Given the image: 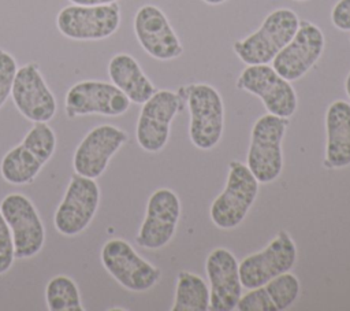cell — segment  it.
<instances>
[{"instance_id":"30","label":"cell","mask_w":350,"mask_h":311,"mask_svg":"<svg viewBox=\"0 0 350 311\" xmlns=\"http://www.w3.org/2000/svg\"><path fill=\"white\" fill-rule=\"evenodd\" d=\"M204 3H206V4H211V5H217V4H221V3H224L226 0H202Z\"/></svg>"},{"instance_id":"6","label":"cell","mask_w":350,"mask_h":311,"mask_svg":"<svg viewBox=\"0 0 350 311\" xmlns=\"http://www.w3.org/2000/svg\"><path fill=\"white\" fill-rule=\"evenodd\" d=\"M59 32L77 41H98L112 36L120 26L118 3L101 5H66L56 16Z\"/></svg>"},{"instance_id":"4","label":"cell","mask_w":350,"mask_h":311,"mask_svg":"<svg viewBox=\"0 0 350 311\" xmlns=\"http://www.w3.org/2000/svg\"><path fill=\"white\" fill-rule=\"evenodd\" d=\"M258 193V181L241 162H231L223 192L211 206V219L219 229L237 227L249 212Z\"/></svg>"},{"instance_id":"5","label":"cell","mask_w":350,"mask_h":311,"mask_svg":"<svg viewBox=\"0 0 350 311\" xmlns=\"http://www.w3.org/2000/svg\"><path fill=\"white\" fill-rule=\"evenodd\" d=\"M190 112L189 136L194 147L209 151L217 145L224 129V104L220 93L208 84L186 88Z\"/></svg>"},{"instance_id":"1","label":"cell","mask_w":350,"mask_h":311,"mask_svg":"<svg viewBox=\"0 0 350 311\" xmlns=\"http://www.w3.org/2000/svg\"><path fill=\"white\" fill-rule=\"evenodd\" d=\"M56 149V136L46 122H37L0 162V175L11 185L30 184Z\"/></svg>"},{"instance_id":"15","label":"cell","mask_w":350,"mask_h":311,"mask_svg":"<svg viewBox=\"0 0 350 311\" xmlns=\"http://www.w3.org/2000/svg\"><path fill=\"white\" fill-rule=\"evenodd\" d=\"M180 216V201L176 193L167 188L154 190L146 204L144 222L137 234V244L145 249H161L175 234Z\"/></svg>"},{"instance_id":"19","label":"cell","mask_w":350,"mask_h":311,"mask_svg":"<svg viewBox=\"0 0 350 311\" xmlns=\"http://www.w3.org/2000/svg\"><path fill=\"white\" fill-rule=\"evenodd\" d=\"M238 262L226 248L213 249L205 262V271L211 284L209 308L213 311H232L242 296Z\"/></svg>"},{"instance_id":"10","label":"cell","mask_w":350,"mask_h":311,"mask_svg":"<svg viewBox=\"0 0 350 311\" xmlns=\"http://www.w3.org/2000/svg\"><path fill=\"white\" fill-rule=\"evenodd\" d=\"M295 260V242L286 230H280L264 249L241 260L238 264L241 284L246 289L261 286L269 279L290 271Z\"/></svg>"},{"instance_id":"18","label":"cell","mask_w":350,"mask_h":311,"mask_svg":"<svg viewBox=\"0 0 350 311\" xmlns=\"http://www.w3.org/2000/svg\"><path fill=\"white\" fill-rule=\"evenodd\" d=\"M133 26L139 45L152 58L171 60L182 55L183 47L159 7L145 4L138 8Z\"/></svg>"},{"instance_id":"24","label":"cell","mask_w":350,"mask_h":311,"mask_svg":"<svg viewBox=\"0 0 350 311\" xmlns=\"http://www.w3.org/2000/svg\"><path fill=\"white\" fill-rule=\"evenodd\" d=\"M45 301L49 311H83L77 284L67 275L51 278L45 286Z\"/></svg>"},{"instance_id":"7","label":"cell","mask_w":350,"mask_h":311,"mask_svg":"<svg viewBox=\"0 0 350 311\" xmlns=\"http://www.w3.org/2000/svg\"><path fill=\"white\" fill-rule=\"evenodd\" d=\"M100 259L109 275L131 292L149 290L161 277V271L141 258L123 238L108 240L101 248Z\"/></svg>"},{"instance_id":"17","label":"cell","mask_w":350,"mask_h":311,"mask_svg":"<svg viewBox=\"0 0 350 311\" xmlns=\"http://www.w3.org/2000/svg\"><path fill=\"white\" fill-rule=\"evenodd\" d=\"M127 141V133L113 125H100L93 127L78 144L72 167L77 174L97 178L105 169L111 158Z\"/></svg>"},{"instance_id":"13","label":"cell","mask_w":350,"mask_h":311,"mask_svg":"<svg viewBox=\"0 0 350 311\" xmlns=\"http://www.w3.org/2000/svg\"><path fill=\"white\" fill-rule=\"evenodd\" d=\"M180 108L179 95L161 89L156 90L142 103L137 121L135 137L138 145L146 152L161 151L170 137L171 122Z\"/></svg>"},{"instance_id":"16","label":"cell","mask_w":350,"mask_h":311,"mask_svg":"<svg viewBox=\"0 0 350 311\" xmlns=\"http://www.w3.org/2000/svg\"><path fill=\"white\" fill-rule=\"evenodd\" d=\"M323 51L324 34L321 29L308 21H299L294 37L273 58L272 67L287 81H297L316 64Z\"/></svg>"},{"instance_id":"8","label":"cell","mask_w":350,"mask_h":311,"mask_svg":"<svg viewBox=\"0 0 350 311\" xmlns=\"http://www.w3.org/2000/svg\"><path fill=\"white\" fill-rule=\"evenodd\" d=\"M100 204V188L93 178L72 174L63 200L53 215V225L63 236H77L94 218Z\"/></svg>"},{"instance_id":"22","label":"cell","mask_w":350,"mask_h":311,"mask_svg":"<svg viewBox=\"0 0 350 311\" xmlns=\"http://www.w3.org/2000/svg\"><path fill=\"white\" fill-rule=\"evenodd\" d=\"M108 75L111 82L118 86L131 103L142 104L156 92L154 85L145 75L139 63L129 53H116L111 58Z\"/></svg>"},{"instance_id":"28","label":"cell","mask_w":350,"mask_h":311,"mask_svg":"<svg viewBox=\"0 0 350 311\" xmlns=\"http://www.w3.org/2000/svg\"><path fill=\"white\" fill-rule=\"evenodd\" d=\"M68 1L77 5H101V4L116 3L118 0H68Z\"/></svg>"},{"instance_id":"27","label":"cell","mask_w":350,"mask_h":311,"mask_svg":"<svg viewBox=\"0 0 350 311\" xmlns=\"http://www.w3.org/2000/svg\"><path fill=\"white\" fill-rule=\"evenodd\" d=\"M332 25L342 30L350 32V0H338L331 11Z\"/></svg>"},{"instance_id":"11","label":"cell","mask_w":350,"mask_h":311,"mask_svg":"<svg viewBox=\"0 0 350 311\" xmlns=\"http://www.w3.org/2000/svg\"><path fill=\"white\" fill-rule=\"evenodd\" d=\"M129 97L112 82L85 79L74 84L64 97V112L72 119L85 115L119 116L130 107Z\"/></svg>"},{"instance_id":"12","label":"cell","mask_w":350,"mask_h":311,"mask_svg":"<svg viewBox=\"0 0 350 311\" xmlns=\"http://www.w3.org/2000/svg\"><path fill=\"white\" fill-rule=\"evenodd\" d=\"M237 86L260 97L269 114L290 118L297 110L294 88L272 66L249 64L242 70Z\"/></svg>"},{"instance_id":"9","label":"cell","mask_w":350,"mask_h":311,"mask_svg":"<svg viewBox=\"0 0 350 311\" xmlns=\"http://www.w3.org/2000/svg\"><path fill=\"white\" fill-rule=\"evenodd\" d=\"M0 211L11 229L15 259L37 255L45 242V229L33 201L22 193H8L0 203Z\"/></svg>"},{"instance_id":"31","label":"cell","mask_w":350,"mask_h":311,"mask_svg":"<svg viewBox=\"0 0 350 311\" xmlns=\"http://www.w3.org/2000/svg\"><path fill=\"white\" fill-rule=\"evenodd\" d=\"M295 1H306V0H295Z\"/></svg>"},{"instance_id":"26","label":"cell","mask_w":350,"mask_h":311,"mask_svg":"<svg viewBox=\"0 0 350 311\" xmlns=\"http://www.w3.org/2000/svg\"><path fill=\"white\" fill-rule=\"evenodd\" d=\"M14 259L15 251L11 229L0 211V275L11 269Z\"/></svg>"},{"instance_id":"3","label":"cell","mask_w":350,"mask_h":311,"mask_svg":"<svg viewBox=\"0 0 350 311\" xmlns=\"http://www.w3.org/2000/svg\"><path fill=\"white\" fill-rule=\"evenodd\" d=\"M288 118L273 114L260 116L252 129L246 166L261 184L275 181L283 169L282 141Z\"/></svg>"},{"instance_id":"29","label":"cell","mask_w":350,"mask_h":311,"mask_svg":"<svg viewBox=\"0 0 350 311\" xmlns=\"http://www.w3.org/2000/svg\"><path fill=\"white\" fill-rule=\"evenodd\" d=\"M345 90H346V95L350 99V71H349V74L346 77V81H345Z\"/></svg>"},{"instance_id":"23","label":"cell","mask_w":350,"mask_h":311,"mask_svg":"<svg viewBox=\"0 0 350 311\" xmlns=\"http://www.w3.org/2000/svg\"><path fill=\"white\" fill-rule=\"evenodd\" d=\"M209 308V288L197 274L180 271L176 278L172 311H206Z\"/></svg>"},{"instance_id":"14","label":"cell","mask_w":350,"mask_h":311,"mask_svg":"<svg viewBox=\"0 0 350 311\" xmlns=\"http://www.w3.org/2000/svg\"><path fill=\"white\" fill-rule=\"evenodd\" d=\"M11 97L16 110L29 121L49 122L56 114V99L48 88L36 62L23 64L16 70Z\"/></svg>"},{"instance_id":"21","label":"cell","mask_w":350,"mask_h":311,"mask_svg":"<svg viewBox=\"0 0 350 311\" xmlns=\"http://www.w3.org/2000/svg\"><path fill=\"white\" fill-rule=\"evenodd\" d=\"M325 166L342 169L350 164V103L335 100L325 111Z\"/></svg>"},{"instance_id":"25","label":"cell","mask_w":350,"mask_h":311,"mask_svg":"<svg viewBox=\"0 0 350 311\" xmlns=\"http://www.w3.org/2000/svg\"><path fill=\"white\" fill-rule=\"evenodd\" d=\"M16 70L18 66L15 58L10 52L0 48V108L11 95Z\"/></svg>"},{"instance_id":"20","label":"cell","mask_w":350,"mask_h":311,"mask_svg":"<svg viewBox=\"0 0 350 311\" xmlns=\"http://www.w3.org/2000/svg\"><path fill=\"white\" fill-rule=\"evenodd\" d=\"M301 292L299 279L290 271L283 273L261 286L249 289L241 296L239 311H283L291 307Z\"/></svg>"},{"instance_id":"2","label":"cell","mask_w":350,"mask_h":311,"mask_svg":"<svg viewBox=\"0 0 350 311\" xmlns=\"http://www.w3.org/2000/svg\"><path fill=\"white\" fill-rule=\"evenodd\" d=\"M298 26L299 18L293 10H273L254 33L235 41L232 49L247 66L268 64L290 42Z\"/></svg>"}]
</instances>
